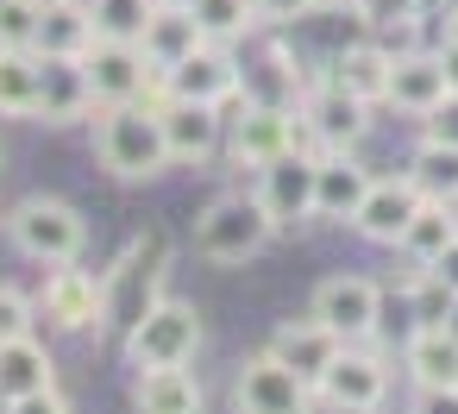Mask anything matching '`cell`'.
I'll return each mask as SVG.
<instances>
[{
  "mask_svg": "<svg viewBox=\"0 0 458 414\" xmlns=\"http://www.w3.org/2000/svg\"><path fill=\"white\" fill-rule=\"evenodd\" d=\"M89 45H95V13H89V0H45L38 51H45V57H89Z\"/></svg>",
  "mask_w": 458,
  "mask_h": 414,
  "instance_id": "cell-26",
  "label": "cell"
},
{
  "mask_svg": "<svg viewBox=\"0 0 458 414\" xmlns=\"http://www.w3.org/2000/svg\"><path fill=\"white\" fill-rule=\"evenodd\" d=\"M314 145H295L283 157H270L258 176H251V195L264 201V214L289 232V226H308L314 220Z\"/></svg>",
  "mask_w": 458,
  "mask_h": 414,
  "instance_id": "cell-13",
  "label": "cell"
},
{
  "mask_svg": "<svg viewBox=\"0 0 458 414\" xmlns=\"http://www.w3.org/2000/svg\"><path fill=\"white\" fill-rule=\"evenodd\" d=\"M82 63H89V82H95L101 107H114V101H157V70L145 63V45L95 38Z\"/></svg>",
  "mask_w": 458,
  "mask_h": 414,
  "instance_id": "cell-16",
  "label": "cell"
},
{
  "mask_svg": "<svg viewBox=\"0 0 458 414\" xmlns=\"http://www.w3.org/2000/svg\"><path fill=\"white\" fill-rule=\"evenodd\" d=\"M402 295H408V308H414V326L445 320V314H452V301H458V295H452L433 270H408V276H402Z\"/></svg>",
  "mask_w": 458,
  "mask_h": 414,
  "instance_id": "cell-32",
  "label": "cell"
},
{
  "mask_svg": "<svg viewBox=\"0 0 458 414\" xmlns=\"http://www.w3.org/2000/svg\"><path fill=\"white\" fill-rule=\"evenodd\" d=\"M408 176H414L427 195L458 201V145H445V139H420V145L408 151Z\"/></svg>",
  "mask_w": 458,
  "mask_h": 414,
  "instance_id": "cell-29",
  "label": "cell"
},
{
  "mask_svg": "<svg viewBox=\"0 0 458 414\" xmlns=\"http://www.w3.org/2000/svg\"><path fill=\"white\" fill-rule=\"evenodd\" d=\"M439 63H445V82L458 89V26H452V32L439 38Z\"/></svg>",
  "mask_w": 458,
  "mask_h": 414,
  "instance_id": "cell-38",
  "label": "cell"
},
{
  "mask_svg": "<svg viewBox=\"0 0 458 414\" xmlns=\"http://www.w3.org/2000/svg\"><path fill=\"white\" fill-rule=\"evenodd\" d=\"M38 107V51H7L0 45V114L32 120Z\"/></svg>",
  "mask_w": 458,
  "mask_h": 414,
  "instance_id": "cell-28",
  "label": "cell"
},
{
  "mask_svg": "<svg viewBox=\"0 0 458 414\" xmlns=\"http://www.w3.org/2000/svg\"><path fill=\"white\" fill-rule=\"evenodd\" d=\"M295 114H301V132H308L314 151H358L370 139V101H358L352 89H339L327 70H314V82L295 101Z\"/></svg>",
  "mask_w": 458,
  "mask_h": 414,
  "instance_id": "cell-6",
  "label": "cell"
},
{
  "mask_svg": "<svg viewBox=\"0 0 458 414\" xmlns=\"http://www.w3.org/2000/svg\"><path fill=\"white\" fill-rule=\"evenodd\" d=\"M0 7H7V0H0Z\"/></svg>",
  "mask_w": 458,
  "mask_h": 414,
  "instance_id": "cell-42",
  "label": "cell"
},
{
  "mask_svg": "<svg viewBox=\"0 0 458 414\" xmlns=\"http://www.w3.org/2000/svg\"><path fill=\"white\" fill-rule=\"evenodd\" d=\"M452 26H458V0H452Z\"/></svg>",
  "mask_w": 458,
  "mask_h": 414,
  "instance_id": "cell-40",
  "label": "cell"
},
{
  "mask_svg": "<svg viewBox=\"0 0 458 414\" xmlns=\"http://www.w3.org/2000/svg\"><path fill=\"white\" fill-rule=\"evenodd\" d=\"M0 408H70L45 339H32V333L0 339Z\"/></svg>",
  "mask_w": 458,
  "mask_h": 414,
  "instance_id": "cell-10",
  "label": "cell"
},
{
  "mask_svg": "<svg viewBox=\"0 0 458 414\" xmlns=\"http://www.w3.org/2000/svg\"><path fill=\"white\" fill-rule=\"evenodd\" d=\"M445 326H452V333H458V301H452V314H445Z\"/></svg>",
  "mask_w": 458,
  "mask_h": 414,
  "instance_id": "cell-39",
  "label": "cell"
},
{
  "mask_svg": "<svg viewBox=\"0 0 458 414\" xmlns=\"http://www.w3.org/2000/svg\"><path fill=\"white\" fill-rule=\"evenodd\" d=\"M377 170L358 157V151H320L314 157V220L327 226H352V214L364 207Z\"/></svg>",
  "mask_w": 458,
  "mask_h": 414,
  "instance_id": "cell-18",
  "label": "cell"
},
{
  "mask_svg": "<svg viewBox=\"0 0 458 414\" xmlns=\"http://www.w3.org/2000/svg\"><path fill=\"white\" fill-rule=\"evenodd\" d=\"M176 7H195V0H176Z\"/></svg>",
  "mask_w": 458,
  "mask_h": 414,
  "instance_id": "cell-41",
  "label": "cell"
},
{
  "mask_svg": "<svg viewBox=\"0 0 458 414\" xmlns=\"http://www.w3.org/2000/svg\"><path fill=\"white\" fill-rule=\"evenodd\" d=\"M458 239V201H439V195H427L420 207H414V220L402 226V239H395V251L408 258V270H433L439 264V251Z\"/></svg>",
  "mask_w": 458,
  "mask_h": 414,
  "instance_id": "cell-24",
  "label": "cell"
},
{
  "mask_svg": "<svg viewBox=\"0 0 458 414\" xmlns=\"http://www.w3.org/2000/svg\"><path fill=\"white\" fill-rule=\"evenodd\" d=\"M445 95H452V82H445L439 51L408 45V51L389 57V101H383V107H395V114H408V120H427Z\"/></svg>",
  "mask_w": 458,
  "mask_h": 414,
  "instance_id": "cell-20",
  "label": "cell"
},
{
  "mask_svg": "<svg viewBox=\"0 0 458 414\" xmlns=\"http://www.w3.org/2000/svg\"><path fill=\"white\" fill-rule=\"evenodd\" d=\"M283 226L264 214V201L245 189H226V195H214L201 214H195V258L201 264H214V270H239V264H251L258 251H270V239H276Z\"/></svg>",
  "mask_w": 458,
  "mask_h": 414,
  "instance_id": "cell-2",
  "label": "cell"
},
{
  "mask_svg": "<svg viewBox=\"0 0 458 414\" xmlns=\"http://www.w3.org/2000/svg\"><path fill=\"white\" fill-rule=\"evenodd\" d=\"M145 63L164 76V70H176L195 45H201V26H195V7H176V0H157V13H151V26H145Z\"/></svg>",
  "mask_w": 458,
  "mask_h": 414,
  "instance_id": "cell-25",
  "label": "cell"
},
{
  "mask_svg": "<svg viewBox=\"0 0 458 414\" xmlns=\"http://www.w3.org/2000/svg\"><path fill=\"white\" fill-rule=\"evenodd\" d=\"M433 276H439V283H445V289L458 295V239H452V245L439 251V264H433Z\"/></svg>",
  "mask_w": 458,
  "mask_h": 414,
  "instance_id": "cell-37",
  "label": "cell"
},
{
  "mask_svg": "<svg viewBox=\"0 0 458 414\" xmlns=\"http://www.w3.org/2000/svg\"><path fill=\"white\" fill-rule=\"evenodd\" d=\"M132 401L145 414H201L208 389H201L195 364H151V370H132Z\"/></svg>",
  "mask_w": 458,
  "mask_h": 414,
  "instance_id": "cell-22",
  "label": "cell"
},
{
  "mask_svg": "<svg viewBox=\"0 0 458 414\" xmlns=\"http://www.w3.org/2000/svg\"><path fill=\"white\" fill-rule=\"evenodd\" d=\"M352 7H358L364 32L377 45H389V51H408L420 38V26H427V0H352Z\"/></svg>",
  "mask_w": 458,
  "mask_h": 414,
  "instance_id": "cell-27",
  "label": "cell"
},
{
  "mask_svg": "<svg viewBox=\"0 0 458 414\" xmlns=\"http://www.w3.org/2000/svg\"><path fill=\"white\" fill-rule=\"evenodd\" d=\"M89 13H95V38H126L139 45L151 13H157V0H89Z\"/></svg>",
  "mask_w": 458,
  "mask_h": 414,
  "instance_id": "cell-31",
  "label": "cell"
},
{
  "mask_svg": "<svg viewBox=\"0 0 458 414\" xmlns=\"http://www.w3.org/2000/svg\"><path fill=\"white\" fill-rule=\"evenodd\" d=\"M208 326H201V308L182 301V295H157L132 326H126V364L132 370H151V364H195Z\"/></svg>",
  "mask_w": 458,
  "mask_h": 414,
  "instance_id": "cell-3",
  "label": "cell"
},
{
  "mask_svg": "<svg viewBox=\"0 0 458 414\" xmlns=\"http://www.w3.org/2000/svg\"><path fill=\"white\" fill-rule=\"evenodd\" d=\"M38 20H45V0H7V7H0V45L38 51Z\"/></svg>",
  "mask_w": 458,
  "mask_h": 414,
  "instance_id": "cell-33",
  "label": "cell"
},
{
  "mask_svg": "<svg viewBox=\"0 0 458 414\" xmlns=\"http://www.w3.org/2000/svg\"><path fill=\"white\" fill-rule=\"evenodd\" d=\"M420 126H427V139H445V145H458V89H452V95H445V101H439L427 120H420Z\"/></svg>",
  "mask_w": 458,
  "mask_h": 414,
  "instance_id": "cell-36",
  "label": "cell"
},
{
  "mask_svg": "<svg viewBox=\"0 0 458 414\" xmlns=\"http://www.w3.org/2000/svg\"><path fill=\"white\" fill-rule=\"evenodd\" d=\"M32 320H38V301H32V295H20L13 283H0V339L32 333Z\"/></svg>",
  "mask_w": 458,
  "mask_h": 414,
  "instance_id": "cell-34",
  "label": "cell"
},
{
  "mask_svg": "<svg viewBox=\"0 0 458 414\" xmlns=\"http://www.w3.org/2000/svg\"><path fill=\"white\" fill-rule=\"evenodd\" d=\"M157 114H164V139H170V164H176V170H208V164L226 151V107L164 95Z\"/></svg>",
  "mask_w": 458,
  "mask_h": 414,
  "instance_id": "cell-14",
  "label": "cell"
},
{
  "mask_svg": "<svg viewBox=\"0 0 458 414\" xmlns=\"http://www.w3.org/2000/svg\"><path fill=\"white\" fill-rule=\"evenodd\" d=\"M251 7H258L264 26H301V20L320 7V0H251Z\"/></svg>",
  "mask_w": 458,
  "mask_h": 414,
  "instance_id": "cell-35",
  "label": "cell"
},
{
  "mask_svg": "<svg viewBox=\"0 0 458 414\" xmlns=\"http://www.w3.org/2000/svg\"><path fill=\"white\" fill-rule=\"evenodd\" d=\"M195 26H201V38H214V45H245L264 20H258L251 0H195Z\"/></svg>",
  "mask_w": 458,
  "mask_h": 414,
  "instance_id": "cell-30",
  "label": "cell"
},
{
  "mask_svg": "<svg viewBox=\"0 0 458 414\" xmlns=\"http://www.w3.org/2000/svg\"><path fill=\"white\" fill-rule=\"evenodd\" d=\"M314 401L345 408V414H358V408H383V401H389V364H383V351H370V339L345 345V351L327 364V376L314 383Z\"/></svg>",
  "mask_w": 458,
  "mask_h": 414,
  "instance_id": "cell-15",
  "label": "cell"
},
{
  "mask_svg": "<svg viewBox=\"0 0 458 414\" xmlns=\"http://www.w3.org/2000/svg\"><path fill=\"white\" fill-rule=\"evenodd\" d=\"M0 220H7V214H0Z\"/></svg>",
  "mask_w": 458,
  "mask_h": 414,
  "instance_id": "cell-43",
  "label": "cell"
},
{
  "mask_svg": "<svg viewBox=\"0 0 458 414\" xmlns=\"http://www.w3.org/2000/svg\"><path fill=\"white\" fill-rule=\"evenodd\" d=\"M7 239L32 264H70V258L89 251V220L70 201H57V195H26L7 214Z\"/></svg>",
  "mask_w": 458,
  "mask_h": 414,
  "instance_id": "cell-4",
  "label": "cell"
},
{
  "mask_svg": "<svg viewBox=\"0 0 458 414\" xmlns=\"http://www.w3.org/2000/svg\"><path fill=\"white\" fill-rule=\"evenodd\" d=\"M314 320H327L345 345L358 339H377L383 326V283L364 276V270H339V276H320L314 283V301H308Z\"/></svg>",
  "mask_w": 458,
  "mask_h": 414,
  "instance_id": "cell-9",
  "label": "cell"
},
{
  "mask_svg": "<svg viewBox=\"0 0 458 414\" xmlns=\"http://www.w3.org/2000/svg\"><path fill=\"white\" fill-rule=\"evenodd\" d=\"M176 95V101H208V107H239L245 101V63L233 57V45H214L201 38L176 70L157 76V101Z\"/></svg>",
  "mask_w": 458,
  "mask_h": 414,
  "instance_id": "cell-8",
  "label": "cell"
},
{
  "mask_svg": "<svg viewBox=\"0 0 458 414\" xmlns=\"http://www.w3.org/2000/svg\"><path fill=\"white\" fill-rule=\"evenodd\" d=\"M308 401H314V383L295 376L270 345L251 351V358H239V370H233V408L239 414H295Z\"/></svg>",
  "mask_w": 458,
  "mask_h": 414,
  "instance_id": "cell-12",
  "label": "cell"
},
{
  "mask_svg": "<svg viewBox=\"0 0 458 414\" xmlns=\"http://www.w3.org/2000/svg\"><path fill=\"white\" fill-rule=\"evenodd\" d=\"M389 57H395V51H389V45H377V38L364 32L358 45H345V51H339V57H327L320 70H327L339 89H352L358 101L383 107V101H389Z\"/></svg>",
  "mask_w": 458,
  "mask_h": 414,
  "instance_id": "cell-23",
  "label": "cell"
},
{
  "mask_svg": "<svg viewBox=\"0 0 458 414\" xmlns=\"http://www.w3.org/2000/svg\"><path fill=\"white\" fill-rule=\"evenodd\" d=\"M295 145H308V132H301V114L295 107H283V101H258V95H245V114H233V126H226V170H239V176H258L270 157H283V151H295Z\"/></svg>",
  "mask_w": 458,
  "mask_h": 414,
  "instance_id": "cell-5",
  "label": "cell"
},
{
  "mask_svg": "<svg viewBox=\"0 0 458 414\" xmlns=\"http://www.w3.org/2000/svg\"><path fill=\"white\" fill-rule=\"evenodd\" d=\"M402 376L414 389V408H458V333L445 320H427L402 339Z\"/></svg>",
  "mask_w": 458,
  "mask_h": 414,
  "instance_id": "cell-7",
  "label": "cell"
},
{
  "mask_svg": "<svg viewBox=\"0 0 458 414\" xmlns=\"http://www.w3.org/2000/svg\"><path fill=\"white\" fill-rule=\"evenodd\" d=\"M95 164L114 182H157L170 164V139H164V114L157 101H114L95 107Z\"/></svg>",
  "mask_w": 458,
  "mask_h": 414,
  "instance_id": "cell-1",
  "label": "cell"
},
{
  "mask_svg": "<svg viewBox=\"0 0 458 414\" xmlns=\"http://www.w3.org/2000/svg\"><path fill=\"white\" fill-rule=\"evenodd\" d=\"M38 314L57 333H101L107 326V276L82 270L76 258L70 264H51V276L38 289Z\"/></svg>",
  "mask_w": 458,
  "mask_h": 414,
  "instance_id": "cell-11",
  "label": "cell"
},
{
  "mask_svg": "<svg viewBox=\"0 0 458 414\" xmlns=\"http://www.w3.org/2000/svg\"><path fill=\"white\" fill-rule=\"evenodd\" d=\"M427 201V189L408 176V170H395V176H377L370 182V195H364V207L352 214V232L358 239H370V245H389L395 251V239H402V226L414 220V207Z\"/></svg>",
  "mask_w": 458,
  "mask_h": 414,
  "instance_id": "cell-19",
  "label": "cell"
},
{
  "mask_svg": "<svg viewBox=\"0 0 458 414\" xmlns=\"http://www.w3.org/2000/svg\"><path fill=\"white\" fill-rule=\"evenodd\" d=\"M95 82H89V63L82 57H45L38 51V107L32 120L45 126H76V120H95Z\"/></svg>",
  "mask_w": 458,
  "mask_h": 414,
  "instance_id": "cell-17",
  "label": "cell"
},
{
  "mask_svg": "<svg viewBox=\"0 0 458 414\" xmlns=\"http://www.w3.org/2000/svg\"><path fill=\"white\" fill-rule=\"evenodd\" d=\"M270 351L295 370V376H308V383H320L327 376V364L345 351V339L327 326V320H314V314H301V320H283L276 333H270Z\"/></svg>",
  "mask_w": 458,
  "mask_h": 414,
  "instance_id": "cell-21",
  "label": "cell"
}]
</instances>
